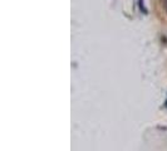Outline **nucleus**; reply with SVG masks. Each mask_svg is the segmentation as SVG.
I'll return each instance as SVG.
<instances>
[{
	"label": "nucleus",
	"mask_w": 167,
	"mask_h": 151,
	"mask_svg": "<svg viewBox=\"0 0 167 151\" xmlns=\"http://www.w3.org/2000/svg\"><path fill=\"white\" fill-rule=\"evenodd\" d=\"M140 9L145 13V14H147V10L145 9V6H143V0H140Z\"/></svg>",
	"instance_id": "f257e3e1"
},
{
	"label": "nucleus",
	"mask_w": 167,
	"mask_h": 151,
	"mask_svg": "<svg viewBox=\"0 0 167 151\" xmlns=\"http://www.w3.org/2000/svg\"><path fill=\"white\" fill-rule=\"evenodd\" d=\"M166 104H167V102H166Z\"/></svg>",
	"instance_id": "f03ea898"
}]
</instances>
